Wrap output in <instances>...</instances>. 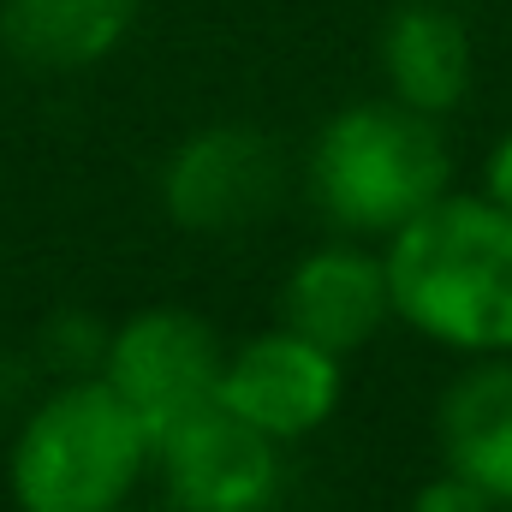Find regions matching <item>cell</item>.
<instances>
[{
  "mask_svg": "<svg viewBox=\"0 0 512 512\" xmlns=\"http://www.w3.org/2000/svg\"><path fill=\"white\" fill-rule=\"evenodd\" d=\"M143 0H0V42L36 72H84L108 60Z\"/></svg>",
  "mask_w": 512,
  "mask_h": 512,
  "instance_id": "obj_10",
  "label": "cell"
},
{
  "mask_svg": "<svg viewBox=\"0 0 512 512\" xmlns=\"http://www.w3.org/2000/svg\"><path fill=\"white\" fill-rule=\"evenodd\" d=\"M471 30L447 0H405L382 24V66L393 102L441 120L471 96Z\"/></svg>",
  "mask_w": 512,
  "mask_h": 512,
  "instance_id": "obj_9",
  "label": "cell"
},
{
  "mask_svg": "<svg viewBox=\"0 0 512 512\" xmlns=\"http://www.w3.org/2000/svg\"><path fill=\"white\" fill-rule=\"evenodd\" d=\"M483 185H489L483 197H489L495 209H507V215H512V131L501 137V143H495V155H489V173H483Z\"/></svg>",
  "mask_w": 512,
  "mask_h": 512,
  "instance_id": "obj_14",
  "label": "cell"
},
{
  "mask_svg": "<svg viewBox=\"0 0 512 512\" xmlns=\"http://www.w3.org/2000/svg\"><path fill=\"white\" fill-rule=\"evenodd\" d=\"M149 465V429L102 376H66L12 435L18 512H120Z\"/></svg>",
  "mask_w": 512,
  "mask_h": 512,
  "instance_id": "obj_2",
  "label": "cell"
},
{
  "mask_svg": "<svg viewBox=\"0 0 512 512\" xmlns=\"http://www.w3.org/2000/svg\"><path fill=\"white\" fill-rule=\"evenodd\" d=\"M447 471L477 483L495 507H512V364H477L441 399Z\"/></svg>",
  "mask_w": 512,
  "mask_h": 512,
  "instance_id": "obj_11",
  "label": "cell"
},
{
  "mask_svg": "<svg viewBox=\"0 0 512 512\" xmlns=\"http://www.w3.org/2000/svg\"><path fill=\"white\" fill-rule=\"evenodd\" d=\"M286 328H298L304 340L328 346L334 358L358 352L387 316H393V298H387V262L358 245H328V251H310L292 280H286Z\"/></svg>",
  "mask_w": 512,
  "mask_h": 512,
  "instance_id": "obj_8",
  "label": "cell"
},
{
  "mask_svg": "<svg viewBox=\"0 0 512 512\" xmlns=\"http://www.w3.org/2000/svg\"><path fill=\"white\" fill-rule=\"evenodd\" d=\"M447 137L405 102H352L310 149V197L346 233H399L447 197Z\"/></svg>",
  "mask_w": 512,
  "mask_h": 512,
  "instance_id": "obj_3",
  "label": "cell"
},
{
  "mask_svg": "<svg viewBox=\"0 0 512 512\" xmlns=\"http://www.w3.org/2000/svg\"><path fill=\"white\" fill-rule=\"evenodd\" d=\"M42 352H48V364L66 370V376H102L108 328L90 322L84 310H66V316H54V322L42 328Z\"/></svg>",
  "mask_w": 512,
  "mask_h": 512,
  "instance_id": "obj_12",
  "label": "cell"
},
{
  "mask_svg": "<svg viewBox=\"0 0 512 512\" xmlns=\"http://www.w3.org/2000/svg\"><path fill=\"white\" fill-rule=\"evenodd\" d=\"M215 399L262 429L268 441H298L310 429H322L340 405V358L316 340H304L298 328H268L245 340L239 352H227Z\"/></svg>",
  "mask_w": 512,
  "mask_h": 512,
  "instance_id": "obj_7",
  "label": "cell"
},
{
  "mask_svg": "<svg viewBox=\"0 0 512 512\" xmlns=\"http://www.w3.org/2000/svg\"><path fill=\"white\" fill-rule=\"evenodd\" d=\"M280 149L251 126H209L161 167V203L191 233H245L280 203Z\"/></svg>",
  "mask_w": 512,
  "mask_h": 512,
  "instance_id": "obj_6",
  "label": "cell"
},
{
  "mask_svg": "<svg viewBox=\"0 0 512 512\" xmlns=\"http://www.w3.org/2000/svg\"><path fill=\"white\" fill-rule=\"evenodd\" d=\"M221 340L209 322H197L191 310H137L108 334L102 352V382L131 405V417L155 435H167L179 417L215 405L221 387Z\"/></svg>",
  "mask_w": 512,
  "mask_h": 512,
  "instance_id": "obj_4",
  "label": "cell"
},
{
  "mask_svg": "<svg viewBox=\"0 0 512 512\" xmlns=\"http://www.w3.org/2000/svg\"><path fill=\"white\" fill-rule=\"evenodd\" d=\"M387 298L417 334L512 352V215L489 197H435L387 245Z\"/></svg>",
  "mask_w": 512,
  "mask_h": 512,
  "instance_id": "obj_1",
  "label": "cell"
},
{
  "mask_svg": "<svg viewBox=\"0 0 512 512\" xmlns=\"http://www.w3.org/2000/svg\"><path fill=\"white\" fill-rule=\"evenodd\" d=\"M411 512H495V501H489L477 483H465L459 471H447V477H435V483L417 489Z\"/></svg>",
  "mask_w": 512,
  "mask_h": 512,
  "instance_id": "obj_13",
  "label": "cell"
},
{
  "mask_svg": "<svg viewBox=\"0 0 512 512\" xmlns=\"http://www.w3.org/2000/svg\"><path fill=\"white\" fill-rule=\"evenodd\" d=\"M149 459L161 465L173 512H262L280 495V441L233 417L221 399L155 435Z\"/></svg>",
  "mask_w": 512,
  "mask_h": 512,
  "instance_id": "obj_5",
  "label": "cell"
}]
</instances>
